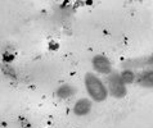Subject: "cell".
Wrapping results in <instances>:
<instances>
[{"label": "cell", "instance_id": "8992f818", "mask_svg": "<svg viewBox=\"0 0 153 128\" xmlns=\"http://www.w3.org/2000/svg\"><path fill=\"white\" fill-rule=\"evenodd\" d=\"M93 101L90 99H79L74 105V114L77 117H85L91 112Z\"/></svg>", "mask_w": 153, "mask_h": 128}, {"label": "cell", "instance_id": "277c9868", "mask_svg": "<svg viewBox=\"0 0 153 128\" xmlns=\"http://www.w3.org/2000/svg\"><path fill=\"white\" fill-rule=\"evenodd\" d=\"M122 68H129V69H144V68H153V53L148 57L137 58V59H127L121 63Z\"/></svg>", "mask_w": 153, "mask_h": 128}, {"label": "cell", "instance_id": "6da1fadb", "mask_svg": "<svg viewBox=\"0 0 153 128\" xmlns=\"http://www.w3.org/2000/svg\"><path fill=\"white\" fill-rule=\"evenodd\" d=\"M85 88L86 92L89 93L90 99L95 102H103L107 100V97L109 96L107 86H105L104 81L100 79L98 76L94 73H86L85 74Z\"/></svg>", "mask_w": 153, "mask_h": 128}, {"label": "cell", "instance_id": "7a4b0ae2", "mask_svg": "<svg viewBox=\"0 0 153 128\" xmlns=\"http://www.w3.org/2000/svg\"><path fill=\"white\" fill-rule=\"evenodd\" d=\"M105 86H107L108 93L112 97H114V99H124L127 93V87L122 82L118 72H112V73H109L107 76Z\"/></svg>", "mask_w": 153, "mask_h": 128}, {"label": "cell", "instance_id": "3957f363", "mask_svg": "<svg viewBox=\"0 0 153 128\" xmlns=\"http://www.w3.org/2000/svg\"><path fill=\"white\" fill-rule=\"evenodd\" d=\"M91 65H93V69L99 74L108 76L109 73L113 72V67H112L111 60H109L105 55H102V54H98V55L93 57Z\"/></svg>", "mask_w": 153, "mask_h": 128}, {"label": "cell", "instance_id": "ba28073f", "mask_svg": "<svg viewBox=\"0 0 153 128\" xmlns=\"http://www.w3.org/2000/svg\"><path fill=\"white\" fill-rule=\"evenodd\" d=\"M120 77L126 86L127 85H131L135 82V78H137V73H135L134 69H129V68H122V71L120 72Z\"/></svg>", "mask_w": 153, "mask_h": 128}, {"label": "cell", "instance_id": "52a82bcc", "mask_svg": "<svg viewBox=\"0 0 153 128\" xmlns=\"http://www.w3.org/2000/svg\"><path fill=\"white\" fill-rule=\"evenodd\" d=\"M76 92V88L74 86H71L70 83H65V85H61L57 90H56V96L58 97V99H68V97H71L72 95H75Z\"/></svg>", "mask_w": 153, "mask_h": 128}, {"label": "cell", "instance_id": "5b68a950", "mask_svg": "<svg viewBox=\"0 0 153 128\" xmlns=\"http://www.w3.org/2000/svg\"><path fill=\"white\" fill-rule=\"evenodd\" d=\"M137 83L143 88H153V68H144L137 76Z\"/></svg>", "mask_w": 153, "mask_h": 128}]
</instances>
